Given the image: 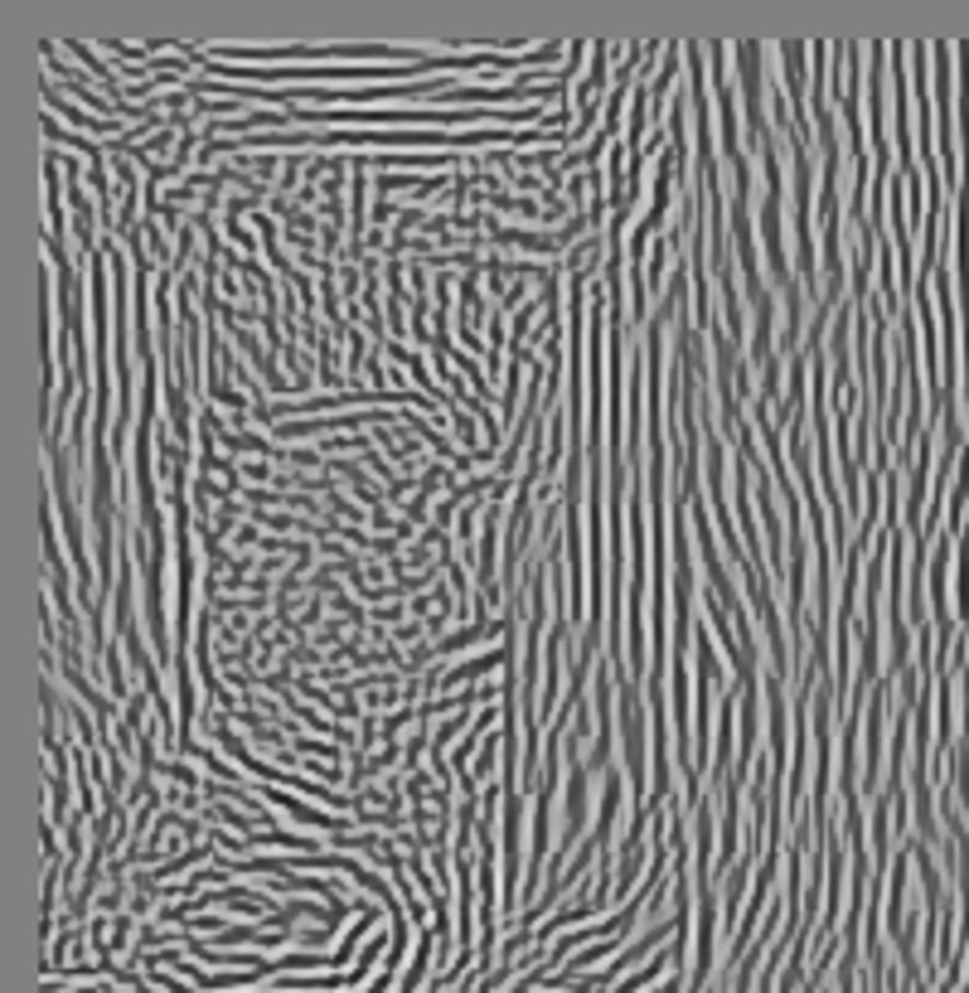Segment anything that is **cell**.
Returning a JSON list of instances; mask_svg holds the SVG:
<instances>
[{"instance_id":"obj_1","label":"cell","mask_w":969,"mask_h":993,"mask_svg":"<svg viewBox=\"0 0 969 993\" xmlns=\"http://www.w3.org/2000/svg\"><path fill=\"white\" fill-rule=\"evenodd\" d=\"M703 49H708V83H713V103H717V127H723V151L732 165V199H751V161L742 151V131H737V93H732L727 49L723 44H703Z\"/></svg>"},{"instance_id":"obj_2","label":"cell","mask_w":969,"mask_h":993,"mask_svg":"<svg viewBox=\"0 0 969 993\" xmlns=\"http://www.w3.org/2000/svg\"><path fill=\"white\" fill-rule=\"evenodd\" d=\"M732 63H737V83H742V117H747V131H751V145H761L775 137L771 131V107H766V54L757 39H742L732 49Z\"/></svg>"}]
</instances>
